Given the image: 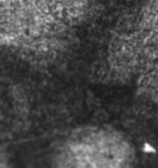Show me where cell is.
<instances>
[{"label":"cell","mask_w":158,"mask_h":168,"mask_svg":"<svg viewBox=\"0 0 158 168\" xmlns=\"http://www.w3.org/2000/svg\"><path fill=\"white\" fill-rule=\"evenodd\" d=\"M5 165V161H4V156L2 155L1 152H0V166Z\"/></svg>","instance_id":"cell-1"}]
</instances>
